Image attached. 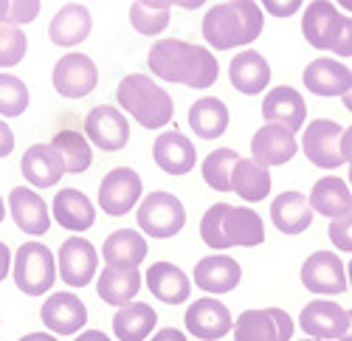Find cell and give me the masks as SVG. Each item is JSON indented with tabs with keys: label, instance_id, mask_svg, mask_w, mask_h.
<instances>
[{
	"label": "cell",
	"instance_id": "39",
	"mask_svg": "<svg viewBox=\"0 0 352 341\" xmlns=\"http://www.w3.org/2000/svg\"><path fill=\"white\" fill-rule=\"evenodd\" d=\"M25 51H28V40L23 28L12 23H0V68H14L17 63H23Z\"/></svg>",
	"mask_w": 352,
	"mask_h": 341
},
{
	"label": "cell",
	"instance_id": "36",
	"mask_svg": "<svg viewBox=\"0 0 352 341\" xmlns=\"http://www.w3.org/2000/svg\"><path fill=\"white\" fill-rule=\"evenodd\" d=\"M51 147L60 153V158L65 164V173H71V175H82L94 161L91 141H87V135H82L76 130H60L51 138Z\"/></svg>",
	"mask_w": 352,
	"mask_h": 341
},
{
	"label": "cell",
	"instance_id": "24",
	"mask_svg": "<svg viewBox=\"0 0 352 341\" xmlns=\"http://www.w3.org/2000/svg\"><path fill=\"white\" fill-rule=\"evenodd\" d=\"M51 217L60 223L63 229L82 234V232H87L96 223V209H94L91 201H87L85 192H79V189H60L54 195Z\"/></svg>",
	"mask_w": 352,
	"mask_h": 341
},
{
	"label": "cell",
	"instance_id": "9",
	"mask_svg": "<svg viewBox=\"0 0 352 341\" xmlns=\"http://www.w3.org/2000/svg\"><path fill=\"white\" fill-rule=\"evenodd\" d=\"M341 135H344V127L338 122H333V119H316V122H310L305 127L302 153L318 169H336V166L344 164Z\"/></svg>",
	"mask_w": 352,
	"mask_h": 341
},
{
	"label": "cell",
	"instance_id": "15",
	"mask_svg": "<svg viewBox=\"0 0 352 341\" xmlns=\"http://www.w3.org/2000/svg\"><path fill=\"white\" fill-rule=\"evenodd\" d=\"M43 324L51 330V336H74L87 324V307L74 291L51 294L40 310Z\"/></svg>",
	"mask_w": 352,
	"mask_h": 341
},
{
	"label": "cell",
	"instance_id": "17",
	"mask_svg": "<svg viewBox=\"0 0 352 341\" xmlns=\"http://www.w3.org/2000/svg\"><path fill=\"white\" fill-rule=\"evenodd\" d=\"M296 153H299L296 133H290L287 127H279V124L259 127L251 138V158L265 169L287 164Z\"/></svg>",
	"mask_w": 352,
	"mask_h": 341
},
{
	"label": "cell",
	"instance_id": "28",
	"mask_svg": "<svg viewBox=\"0 0 352 341\" xmlns=\"http://www.w3.org/2000/svg\"><path fill=\"white\" fill-rule=\"evenodd\" d=\"M94 28V17L82 3H68L60 12L54 14L51 25H48V37L54 45H63V48H74L79 43L87 40Z\"/></svg>",
	"mask_w": 352,
	"mask_h": 341
},
{
	"label": "cell",
	"instance_id": "3",
	"mask_svg": "<svg viewBox=\"0 0 352 341\" xmlns=\"http://www.w3.org/2000/svg\"><path fill=\"white\" fill-rule=\"evenodd\" d=\"M200 237L214 251H226L234 245L254 248L265 240V223L254 209L214 204L200 220Z\"/></svg>",
	"mask_w": 352,
	"mask_h": 341
},
{
	"label": "cell",
	"instance_id": "54",
	"mask_svg": "<svg viewBox=\"0 0 352 341\" xmlns=\"http://www.w3.org/2000/svg\"><path fill=\"white\" fill-rule=\"evenodd\" d=\"M0 23H9V0H0Z\"/></svg>",
	"mask_w": 352,
	"mask_h": 341
},
{
	"label": "cell",
	"instance_id": "40",
	"mask_svg": "<svg viewBox=\"0 0 352 341\" xmlns=\"http://www.w3.org/2000/svg\"><path fill=\"white\" fill-rule=\"evenodd\" d=\"M130 23L138 34H146V37H158L164 28L169 25V12H158V9H146L141 6L138 0L130 6Z\"/></svg>",
	"mask_w": 352,
	"mask_h": 341
},
{
	"label": "cell",
	"instance_id": "32",
	"mask_svg": "<svg viewBox=\"0 0 352 341\" xmlns=\"http://www.w3.org/2000/svg\"><path fill=\"white\" fill-rule=\"evenodd\" d=\"M155 324H158V314L146 302H130L116 310L113 316V333L119 341H146Z\"/></svg>",
	"mask_w": 352,
	"mask_h": 341
},
{
	"label": "cell",
	"instance_id": "41",
	"mask_svg": "<svg viewBox=\"0 0 352 341\" xmlns=\"http://www.w3.org/2000/svg\"><path fill=\"white\" fill-rule=\"evenodd\" d=\"M333 245L338 251H349L352 254V212L338 217V220H330V229H327Z\"/></svg>",
	"mask_w": 352,
	"mask_h": 341
},
{
	"label": "cell",
	"instance_id": "23",
	"mask_svg": "<svg viewBox=\"0 0 352 341\" xmlns=\"http://www.w3.org/2000/svg\"><path fill=\"white\" fill-rule=\"evenodd\" d=\"M192 276H195V285L203 288L206 294H228L240 285L243 268L228 254H212V257H203L195 265Z\"/></svg>",
	"mask_w": 352,
	"mask_h": 341
},
{
	"label": "cell",
	"instance_id": "10",
	"mask_svg": "<svg viewBox=\"0 0 352 341\" xmlns=\"http://www.w3.org/2000/svg\"><path fill=\"white\" fill-rule=\"evenodd\" d=\"M141 192H144V184L135 169L116 166L99 184V206L110 217H122L141 201Z\"/></svg>",
	"mask_w": 352,
	"mask_h": 341
},
{
	"label": "cell",
	"instance_id": "19",
	"mask_svg": "<svg viewBox=\"0 0 352 341\" xmlns=\"http://www.w3.org/2000/svg\"><path fill=\"white\" fill-rule=\"evenodd\" d=\"M299 327L307 333V338H316V341L341 338L346 330V310L330 299H313L302 307Z\"/></svg>",
	"mask_w": 352,
	"mask_h": 341
},
{
	"label": "cell",
	"instance_id": "5",
	"mask_svg": "<svg viewBox=\"0 0 352 341\" xmlns=\"http://www.w3.org/2000/svg\"><path fill=\"white\" fill-rule=\"evenodd\" d=\"M14 285L25 296H43L56 282V260L54 251L43 243H23L14 254Z\"/></svg>",
	"mask_w": 352,
	"mask_h": 341
},
{
	"label": "cell",
	"instance_id": "59",
	"mask_svg": "<svg viewBox=\"0 0 352 341\" xmlns=\"http://www.w3.org/2000/svg\"><path fill=\"white\" fill-rule=\"evenodd\" d=\"M302 341H316V338H302Z\"/></svg>",
	"mask_w": 352,
	"mask_h": 341
},
{
	"label": "cell",
	"instance_id": "31",
	"mask_svg": "<svg viewBox=\"0 0 352 341\" xmlns=\"http://www.w3.org/2000/svg\"><path fill=\"white\" fill-rule=\"evenodd\" d=\"M310 209L313 214H321V217H344L352 212V192H349V184L336 178V175H327L316 181L313 192H310Z\"/></svg>",
	"mask_w": 352,
	"mask_h": 341
},
{
	"label": "cell",
	"instance_id": "45",
	"mask_svg": "<svg viewBox=\"0 0 352 341\" xmlns=\"http://www.w3.org/2000/svg\"><path fill=\"white\" fill-rule=\"evenodd\" d=\"M12 150H14V133L3 119H0V158H6Z\"/></svg>",
	"mask_w": 352,
	"mask_h": 341
},
{
	"label": "cell",
	"instance_id": "56",
	"mask_svg": "<svg viewBox=\"0 0 352 341\" xmlns=\"http://www.w3.org/2000/svg\"><path fill=\"white\" fill-rule=\"evenodd\" d=\"M336 3H338L341 9H346V12H352V0H336Z\"/></svg>",
	"mask_w": 352,
	"mask_h": 341
},
{
	"label": "cell",
	"instance_id": "38",
	"mask_svg": "<svg viewBox=\"0 0 352 341\" xmlns=\"http://www.w3.org/2000/svg\"><path fill=\"white\" fill-rule=\"evenodd\" d=\"M28 88L25 82L14 74H0V116L14 119L23 116L25 107H28Z\"/></svg>",
	"mask_w": 352,
	"mask_h": 341
},
{
	"label": "cell",
	"instance_id": "48",
	"mask_svg": "<svg viewBox=\"0 0 352 341\" xmlns=\"http://www.w3.org/2000/svg\"><path fill=\"white\" fill-rule=\"evenodd\" d=\"M341 155H344V161L352 169V127H346L344 135H341Z\"/></svg>",
	"mask_w": 352,
	"mask_h": 341
},
{
	"label": "cell",
	"instance_id": "16",
	"mask_svg": "<svg viewBox=\"0 0 352 341\" xmlns=\"http://www.w3.org/2000/svg\"><path fill=\"white\" fill-rule=\"evenodd\" d=\"M344 25V14L330 0H313L302 14V34L318 51H333Z\"/></svg>",
	"mask_w": 352,
	"mask_h": 341
},
{
	"label": "cell",
	"instance_id": "30",
	"mask_svg": "<svg viewBox=\"0 0 352 341\" xmlns=\"http://www.w3.org/2000/svg\"><path fill=\"white\" fill-rule=\"evenodd\" d=\"M271 220L282 234H302L313 223L310 201L302 192H282L271 204Z\"/></svg>",
	"mask_w": 352,
	"mask_h": 341
},
{
	"label": "cell",
	"instance_id": "21",
	"mask_svg": "<svg viewBox=\"0 0 352 341\" xmlns=\"http://www.w3.org/2000/svg\"><path fill=\"white\" fill-rule=\"evenodd\" d=\"M20 173L32 184V189H51L65 175V164L51 144H34L23 153Z\"/></svg>",
	"mask_w": 352,
	"mask_h": 341
},
{
	"label": "cell",
	"instance_id": "6",
	"mask_svg": "<svg viewBox=\"0 0 352 341\" xmlns=\"http://www.w3.org/2000/svg\"><path fill=\"white\" fill-rule=\"evenodd\" d=\"M138 229L155 240H169L186 226V209L169 192H150L138 204Z\"/></svg>",
	"mask_w": 352,
	"mask_h": 341
},
{
	"label": "cell",
	"instance_id": "57",
	"mask_svg": "<svg viewBox=\"0 0 352 341\" xmlns=\"http://www.w3.org/2000/svg\"><path fill=\"white\" fill-rule=\"evenodd\" d=\"M3 217H6V204H3V197H0V223H3Z\"/></svg>",
	"mask_w": 352,
	"mask_h": 341
},
{
	"label": "cell",
	"instance_id": "1",
	"mask_svg": "<svg viewBox=\"0 0 352 341\" xmlns=\"http://www.w3.org/2000/svg\"><path fill=\"white\" fill-rule=\"evenodd\" d=\"M146 65L164 82H181L189 88H209L220 76V65L214 54L203 45H192L184 40H158L150 54Z\"/></svg>",
	"mask_w": 352,
	"mask_h": 341
},
{
	"label": "cell",
	"instance_id": "18",
	"mask_svg": "<svg viewBox=\"0 0 352 341\" xmlns=\"http://www.w3.org/2000/svg\"><path fill=\"white\" fill-rule=\"evenodd\" d=\"M9 212L14 226L23 234L40 237L51 229V212L45 206V201L37 195V189L32 186H14L9 192Z\"/></svg>",
	"mask_w": 352,
	"mask_h": 341
},
{
	"label": "cell",
	"instance_id": "14",
	"mask_svg": "<svg viewBox=\"0 0 352 341\" xmlns=\"http://www.w3.org/2000/svg\"><path fill=\"white\" fill-rule=\"evenodd\" d=\"M60 279L71 288H85L91 285L96 268H99V251L82 240V237H68L60 245Z\"/></svg>",
	"mask_w": 352,
	"mask_h": 341
},
{
	"label": "cell",
	"instance_id": "34",
	"mask_svg": "<svg viewBox=\"0 0 352 341\" xmlns=\"http://www.w3.org/2000/svg\"><path fill=\"white\" fill-rule=\"evenodd\" d=\"M102 257L107 265H127V268H138L146 257V240L141 237V232L135 229H119L113 232L104 245H102Z\"/></svg>",
	"mask_w": 352,
	"mask_h": 341
},
{
	"label": "cell",
	"instance_id": "8",
	"mask_svg": "<svg viewBox=\"0 0 352 341\" xmlns=\"http://www.w3.org/2000/svg\"><path fill=\"white\" fill-rule=\"evenodd\" d=\"M54 91L65 96V99H82L87 94H94V88L99 85V68L87 54H65L60 63L54 65L51 74Z\"/></svg>",
	"mask_w": 352,
	"mask_h": 341
},
{
	"label": "cell",
	"instance_id": "60",
	"mask_svg": "<svg viewBox=\"0 0 352 341\" xmlns=\"http://www.w3.org/2000/svg\"><path fill=\"white\" fill-rule=\"evenodd\" d=\"M349 184H352V173H349Z\"/></svg>",
	"mask_w": 352,
	"mask_h": 341
},
{
	"label": "cell",
	"instance_id": "46",
	"mask_svg": "<svg viewBox=\"0 0 352 341\" xmlns=\"http://www.w3.org/2000/svg\"><path fill=\"white\" fill-rule=\"evenodd\" d=\"M12 271V248L6 243H0V282H3Z\"/></svg>",
	"mask_w": 352,
	"mask_h": 341
},
{
	"label": "cell",
	"instance_id": "51",
	"mask_svg": "<svg viewBox=\"0 0 352 341\" xmlns=\"http://www.w3.org/2000/svg\"><path fill=\"white\" fill-rule=\"evenodd\" d=\"M17 341H60V338L51 336V333H28V336H23Z\"/></svg>",
	"mask_w": 352,
	"mask_h": 341
},
{
	"label": "cell",
	"instance_id": "20",
	"mask_svg": "<svg viewBox=\"0 0 352 341\" xmlns=\"http://www.w3.org/2000/svg\"><path fill=\"white\" fill-rule=\"evenodd\" d=\"M262 119H265L268 124L287 127L290 133L302 130L305 119H307L302 94L296 88H290V85H279V88L268 91L265 99H262Z\"/></svg>",
	"mask_w": 352,
	"mask_h": 341
},
{
	"label": "cell",
	"instance_id": "43",
	"mask_svg": "<svg viewBox=\"0 0 352 341\" xmlns=\"http://www.w3.org/2000/svg\"><path fill=\"white\" fill-rule=\"evenodd\" d=\"M302 3L305 0H262V6H265V12L268 14H274V17H290V14H296L299 9H302Z\"/></svg>",
	"mask_w": 352,
	"mask_h": 341
},
{
	"label": "cell",
	"instance_id": "50",
	"mask_svg": "<svg viewBox=\"0 0 352 341\" xmlns=\"http://www.w3.org/2000/svg\"><path fill=\"white\" fill-rule=\"evenodd\" d=\"M74 341H110V336H104L102 330H82V336H76Z\"/></svg>",
	"mask_w": 352,
	"mask_h": 341
},
{
	"label": "cell",
	"instance_id": "49",
	"mask_svg": "<svg viewBox=\"0 0 352 341\" xmlns=\"http://www.w3.org/2000/svg\"><path fill=\"white\" fill-rule=\"evenodd\" d=\"M146 9H158V12H169V6H178V0H138Z\"/></svg>",
	"mask_w": 352,
	"mask_h": 341
},
{
	"label": "cell",
	"instance_id": "44",
	"mask_svg": "<svg viewBox=\"0 0 352 341\" xmlns=\"http://www.w3.org/2000/svg\"><path fill=\"white\" fill-rule=\"evenodd\" d=\"M333 54L338 56H352V17H344V25H341V34L333 45Z\"/></svg>",
	"mask_w": 352,
	"mask_h": 341
},
{
	"label": "cell",
	"instance_id": "12",
	"mask_svg": "<svg viewBox=\"0 0 352 341\" xmlns=\"http://www.w3.org/2000/svg\"><path fill=\"white\" fill-rule=\"evenodd\" d=\"M302 285L321 296H338L349 288L346 268L338 254L333 251H316L302 265Z\"/></svg>",
	"mask_w": 352,
	"mask_h": 341
},
{
	"label": "cell",
	"instance_id": "52",
	"mask_svg": "<svg viewBox=\"0 0 352 341\" xmlns=\"http://www.w3.org/2000/svg\"><path fill=\"white\" fill-rule=\"evenodd\" d=\"M338 341H352V310H346V330H344V336Z\"/></svg>",
	"mask_w": 352,
	"mask_h": 341
},
{
	"label": "cell",
	"instance_id": "58",
	"mask_svg": "<svg viewBox=\"0 0 352 341\" xmlns=\"http://www.w3.org/2000/svg\"><path fill=\"white\" fill-rule=\"evenodd\" d=\"M346 282H349V285H352V263L346 265Z\"/></svg>",
	"mask_w": 352,
	"mask_h": 341
},
{
	"label": "cell",
	"instance_id": "2",
	"mask_svg": "<svg viewBox=\"0 0 352 341\" xmlns=\"http://www.w3.org/2000/svg\"><path fill=\"white\" fill-rule=\"evenodd\" d=\"M262 28H265V14L256 0H228V3L209 9L203 17V37L217 51L254 43Z\"/></svg>",
	"mask_w": 352,
	"mask_h": 341
},
{
	"label": "cell",
	"instance_id": "37",
	"mask_svg": "<svg viewBox=\"0 0 352 341\" xmlns=\"http://www.w3.org/2000/svg\"><path fill=\"white\" fill-rule=\"evenodd\" d=\"M240 161L237 150H214L206 161H203V178L214 192H231V169Z\"/></svg>",
	"mask_w": 352,
	"mask_h": 341
},
{
	"label": "cell",
	"instance_id": "53",
	"mask_svg": "<svg viewBox=\"0 0 352 341\" xmlns=\"http://www.w3.org/2000/svg\"><path fill=\"white\" fill-rule=\"evenodd\" d=\"M203 3H206V0H178L181 9H200Z\"/></svg>",
	"mask_w": 352,
	"mask_h": 341
},
{
	"label": "cell",
	"instance_id": "22",
	"mask_svg": "<svg viewBox=\"0 0 352 341\" xmlns=\"http://www.w3.org/2000/svg\"><path fill=\"white\" fill-rule=\"evenodd\" d=\"M153 158L166 175H186L197 164V150L184 133L166 130V133H161L155 138Z\"/></svg>",
	"mask_w": 352,
	"mask_h": 341
},
{
	"label": "cell",
	"instance_id": "7",
	"mask_svg": "<svg viewBox=\"0 0 352 341\" xmlns=\"http://www.w3.org/2000/svg\"><path fill=\"white\" fill-rule=\"evenodd\" d=\"M293 319L282 307H256L243 310L234 322V341H290L293 338Z\"/></svg>",
	"mask_w": 352,
	"mask_h": 341
},
{
	"label": "cell",
	"instance_id": "55",
	"mask_svg": "<svg viewBox=\"0 0 352 341\" xmlns=\"http://www.w3.org/2000/svg\"><path fill=\"white\" fill-rule=\"evenodd\" d=\"M341 102H344V107H346V110L352 113V85H349V91H346V94L341 96Z\"/></svg>",
	"mask_w": 352,
	"mask_h": 341
},
{
	"label": "cell",
	"instance_id": "42",
	"mask_svg": "<svg viewBox=\"0 0 352 341\" xmlns=\"http://www.w3.org/2000/svg\"><path fill=\"white\" fill-rule=\"evenodd\" d=\"M40 14V0H9V23L12 25H25L37 20Z\"/></svg>",
	"mask_w": 352,
	"mask_h": 341
},
{
	"label": "cell",
	"instance_id": "27",
	"mask_svg": "<svg viewBox=\"0 0 352 341\" xmlns=\"http://www.w3.org/2000/svg\"><path fill=\"white\" fill-rule=\"evenodd\" d=\"M141 291V274L138 268L127 265H104V271L96 279V294L102 302L113 307H124L130 305Z\"/></svg>",
	"mask_w": 352,
	"mask_h": 341
},
{
	"label": "cell",
	"instance_id": "25",
	"mask_svg": "<svg viewBox=\"0 0 352 341\" xmlns=\"http://www.w3.org/2000/svg\"><path fill=\"white\" fill-rule=\"evenodd\" d=\"M144 279H146L150 294L164 305H184L192 294V282L186 271L172 263H153Z\"/></svg>",
	"mask_w": 352,
	"mask_h": 341
},
{
	"label": "cell",
	"instance_id": "13",
	"mask_svg": "<svg viewBox=\"0 0 352 341\" xmlns=\"http://www.w3.org/2000/svg\"><path fill=\"white\" fill-rule=\"evenodd\" d=\"M186 330L200 341H220L226 333L234 330V319L228 307L217 296H203L195 299L186 307Z\"/></svg>",
	"mask_w": 352,
	"mask_h": 341
},
{
	"label": "cell",
	"instance_id": "11",
	"mask_svg": "<svg viewBox=\"0 0 352 341\" xmlns=\"http://www.w3.org/2000/svg\"><path fill=\"white\" fill-rule=\"evenodd\" d=\"M85 135L91 144H96L104 153H119L130 141V122L119 107L99 104L87 113L85 119Z\"/></svg>",
	"mask_w": 352,
	"mask_h": 341
},
{
	"label": "cell",
	"instance_id": "33",
	"mask_svg": "<svg viewBox=\"0 0 352 341\" xmlns=\"http://www.w3.org/2000/svg\"><path fill=\"white\" fill-rule=\"evenodd\" d=\"M231 192H237L248 204H256L271 195V173L254 158H240L231 169Z\"/></svg>",
	"mask_w": 352,
	"mask_h": 341
},
{
	"label": "cell",
	"instance_id": "29",
	"mask_svg": "<svg viewBox=\"0 0 352 341\" xmlns=\"http://www.w3.org/2000/svg\"><path fill=\"white\" fill-rule=\"evenodd\" d=\"M228 76H231V85L240 94L256 96V94H262V91L268 88V82H271V65H268V60L259 51H240L231 60Z\"/></svg>",
	"mask_w": 352,
	"mask_h": 341
},
{
	"label": "cell",
	"instance_id": "4",
	"mask_svg": "<svg viewBox=\"0 0 352 341\" xmlns=\"http://www.w3.org/2000/svg\"><path fill=\"white\" fill-rule=\"evenodd\" d=\"M116 99H119V110L130 113V116L146 130L166 127L172 122V116H175L172 96L161 88L158 82H153L150 76H144V74L124 76L119 82Z\"/></svg>",
	"mask_w": 352,
	"mask_h": 341
},
{
	"label": "cell",
	"instance_id": "26",
	"mask_svg": "<svg viewBox=\"0 0 352 341\" xmlns=\"http://www.w3.org/2000/svg\"><path fill=\"white\" fill-rule=\"evenodd\" d=\"M307 91L316 96H344L352 85V71L338 60H313L302 74Z\"/></svg>",
	"mask_w": 352,
	"mask_h": 341
},
{
	"label": "cell",
	"instance_id": "35",
	"mask_svg": "<svg viewBox=\"0 0 352 341\" xmlns=\"http://www.w3.org/2000/svg\"><path fill=\"white\" fill-rule=\"evenodd\" d=\"M189 127L200 135V138H220L228 127V107L226 102H220L217 96H206L189 107Z\"/></svg>",
	"mask_w": 352,
	"mask_h": 341
},
{
	"label": "cell",
	"instance_id": "47",
	"mask_svg": "<svg viewBox=\"0 0 352 341\" xmlns=\"http://www.w3.org/2000/svg\"><path fill=\"white\" fill-rule=\"evenodd\" d=\"M150 341H189V338H186V336H184L181 330H175V327H166V330H158V333H155V336H153Z\"/></svg>",
	"mask_w": 352,
	"mask_h": 341
}]
</instances>
